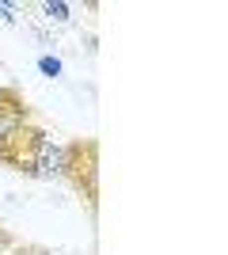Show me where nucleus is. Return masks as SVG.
Segmentation results:
<instances>
[{
	"label": "nucleus",
	"mask_w": 228,
	"mask_h": 255,
	"mask_svg": "<svg viewBox=\"0 0 228 255\" xmlns=\"http://www.w3.org/2000/svg\"><path fill=\"white\" fill-rule=\"evenodd\" d=\"M61 179L84 202L91 225L99 221V137H73L61 145Z\"/></svg>",
	"instance_id": "1"
},
{
	"label": "nucleus",
	"mask_w": 228,
	"mask_h": 255,
	"mask_svg": "<svg viewBox=\"0 0 228 255\" xmlns=\"http://www.w3.org/2000/svg\"><path fill=\"white\" fill-rule=\"evenodd\" d=\"M46 141H50V133L38 122H23L15 133H8V137L0 141V168L34 179V168H38V156H42Z\"/></svg>",
	"instance_id": "2"
},
{
	"label": "nucleus",
	"mask_w": 228,
	"mask_h": 255,
	"mask_svg": "<svg viewBox=\"0 0 228 255\" xmlns=\"http://www.w3.org/2000/svg\"><path fill=\"white\" fill-rule=\"evenodd\" d=\"M23 122H34V107L27 103L23 88L15 84H0V141L15 133Z\"/></svg>",
	"instance_id": "3"
},
{
	"label": "nucleus",
	"mask_w": 228,
	"mask_h": 255,
	"mask_svg": "<svg viewBox=\"0 0 228 255\" xmlns=\"http://www.w3.org/2000/svg\"><path fill=\"white\" fill-rule=\"evenodd\" d=\"M34 179H61V145H54V137L46 141L42 156H38V168H34Z\"/></svg>",
	"instance_id": "4"
},
{
	"label": "nucleus",
	"mask_w": 228,
	"mask_h": 255,
	"mask_svg": "<svg viewBox=\"0 0 228 255\" xmlns=\"http://www.w3.org/2000/svg\"><path fill=\"white\" fill-rule=\"evenodd\" d=\"M42 15L50 23H69V19H73V4H65V0H46Z\"/></svg>",
	"instance_id": "5"
},
{
	"label": "nucleus",
	"mask_w": 228,
	"mask_h": 255,
	"mask_svg": "<svg viewBox=\"0 0 228 255\" xmlns=\"http://www.w3.org/2000/svg\"><path fill=\"white\" fill-rule=\"evenodd\" d=\"M4 255H54V252L42 248V244H15L11 252H4Z\"/></svg>",
	"instance_id": "6"
},
{
	"label": "nucleus",
	"mask_w": 228,
	"mask_h": 255,
	"mask_svg": "<svg viewBox=\"0 0 228 255\" xmlns=\"http://www.w3.org/2000/svg\"><path fill=\"white\" fill-rule=\"evenodd\" d=\"M38 69H42L46 76H61V61H57V57H38Z\"/></svg>",
	"instance_id": "7"
},
{
	"label": "nucleus",
	"mask_w": 228,
	"mask_h": 255,
	"mask_svg": "<svg viewBox=\"0 0 228 255\" xmlns=\"http://www.w3.org/2000/svg\"><path fill=\"white\" fill-rule=\"evenodd\" d=\"M15 244H19V240H15V236H11L8 229H4V225H0V252H11Z\"/></svg>",
	"instance_id": "8"
}]
</instances>
